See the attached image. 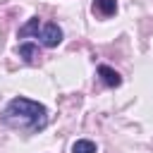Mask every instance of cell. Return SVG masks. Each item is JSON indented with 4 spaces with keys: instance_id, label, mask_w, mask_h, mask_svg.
Here are the masks:
<instances>
[{
    "instance_id": "cell-6",
    "label": "cell",
    "mask_w": 153,
    "mask_h": 153,
    "mask_svg": "<svg viewBox=\"0 0 153 153\" xmlns=\"http://www.w3.org/2000/svg\"><path fill=\"white\" fill-rule=\"evenodd\" d=\"M38 29H41V19L38 17H31L24 26H19V38H29V36H38Z\"/></svg>"
},
{
    "instance_id": "cell-4",
    "label": "cell",
    "mask_w": 153,
    "mask_h": 153,
    "mask_svg": "<svg viewBox=\"0 0 153 153\" xmlns=\"http://www.w3.org/2000/svg\"><path fill=\"white\" fill-rule=\"evenodd\" d=\"M19 57H24V62H29V65H36L38 57H41V50L33 43H22L19 45Z\"/></svg>"
},
{
    "instance_id": "cell-1",
    "label": "cell",
    "mask_w": 153,
    "mask_h": 153,
    "mask_svg": "<svg viewBox=\"0 0 153 153\" xmlns=\"http://www.w3.org/2000/svg\"><path fill=\"white\" fill-rule=\"evenodd\" d=\"M2 122H5L10 129H19V131L36 134V131L45 129V124H48V110H45V105L38 103V100L17 96V98H12V100L7 103L5 112H2Z\"/></svg>"
},
{
    "instance_id": "cell-3",
    "label": "cell",
    "mask_w": 153,
    "mask_h": 153,
    "mask_svg": "<svg viewBox=\"0 0 153 153\" xmlns=\"http://www.w3.org/2000/svg\"><path fill=\"white\" fill-rule=\"evenodd\" d=\"M98 76L103 79V84L105 86H110V88H115V86H120L122 84V76L112 69V67H108V65H98Z\"/></svg>"
},
{
    "instance_id": "cell-2",
    "label": "cell",
    "mask_w": 153,
    "mask_h": 153,
    "mask_svg": "<svg viewBox=\"0 0 153 153\" xmlns=\"http://www.w3.org/2000/svg\"><path fill=\"white\" fill-rule=\"evenodd\" d=\"M60 41H62V29L55 22H48V24L41 26V43L45 48H55Z\"/></svg>"
},
{
    "instance_id": "cell-7",
    "label": "cell",
    "mask_w": 153,
    "mask_h": 153,
    "mask_svg": "<svg viewBox=\"0 0 153 153\" xmlns=\"http://www.w3.org/2000/svg\"><path fill=\"white\" fill-rule=\"evenodd\" d=\"M72 153H98V146L88 139H79L72 143Z\"/></svg>"
},
{
    "instance_id": "cell-5",
    "label": "cell",
    "mask_w": 153,
    "mask_h": 153,
    "mask_svg": "<svg viewBox=\"0 0 153 153\" xmlns=\"http://www.w3.org/2000/svg\"><path fill=\"white\" fill-rule=\"evenodd\" d=\"M93 12L100 17H112L117 12V0H93Z\"/></svg>"
}]
</instances>
